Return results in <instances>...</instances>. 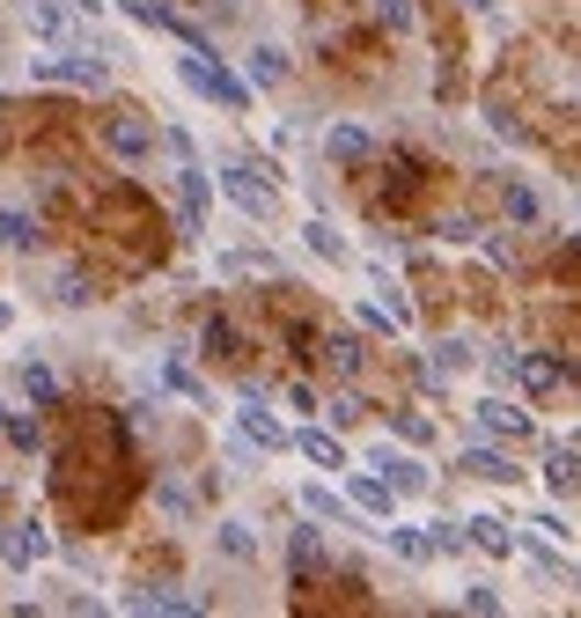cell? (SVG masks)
Masks as SVG:
<instances>
[{
    "instance_id": "6da1fadb",
    "label": "cell",
    "mask_w": 581,
    "mask_h": 618,
    "mask_svg": "<svg viewBox=\"0 0 581 618\" xmlns=\"http://www.w3.org/2000/svg\"><path fill=\"white\" fill-rule=\"evenodd\" d=\"M177 75H185V89H192V97H214L221 111H243V103H250V89L221 67L214 52H185V59H177Z\"/></svg>"
},
{
    "instance_id": "7a4b0ae2",
    "label": "cell",
    "mask_w": 581,
    "mask_h": 618,
    "mask_svg": "<svg viewBox=\"0 0 581 618\" xmlns=\"http://www.w3.org/2000/svg\"><path fill=\"white\" fill-rule=\"evenodd\" d=\"M30 75L67 81V89H103V59H89V52H74V45H52L45 59H30Z\"/></svg>"
},
{
    "instance_id": "3957f363",
    "label": "cell",
    "mask_w": 581,
    "mask_h": 618,
    "mask_svg": "<svg viewBox=\"0 0 581 618\" xmlns=\"http://www.w3.org/2000/svg\"><path fill=\"white\" fill-rule=\"evenodd\" d=\"M103 148L119 155V162H147V155H155V119H141V111H111V119H103Z\"/></svg>"
},
{
    "instance_id": "277c9868",
    "label": "cell",
    "mask_w": 581,
    "mask_h": 618,
    "mask_svg": "<svg viewBox=\"0 0 581 618\" xmlns=\"http://www.w3.org/2000/svg\"><path fill=\"white\" fill-rule=\"evenodd\" d=\"M221 192L236 199L250 222H266V214H272V177L258 170V162H228V170H221Z\"/></svg>"
},
{
    "instance_id": "5b68a950",
    "label": "cell",
    "mask_w": 581,
    "mask_h": 618,
    "mask_svg": "<svg viewBox=\"0 0 581 618\" xmlns=\"http://www.w3.org/2000/svg\"><path fill=\"white\" fill-rule=\"evenodd\" d=\"M368 471H383L390 494H427V464H420V457H405V449H383V442H376Z\"/></svg>"
},
{
    "instance_id": "8992f818",
    "label": "cell",
    "mask_w": 581,
    "mask_h": 618,
    "mask_svg": "<svg viewBox=\"0 0 581 618\" xmlns=\"http://www.w3.org/2000/svg\"><path fill=\"white\" fill-rule=\"evenodd\" d=\"M471 420H479L485 442H523V435H530V413H523V405H509V397H485Z\"/></svg>"
},
{
    "instance_id": "52a82bcc",
    "label": "cell",
    "mask_w": 581,
    "mask_h": 618,
    "mask_svg": "<svg viewBox=\"0 0 581 618\" xmlns=\"http://www.w3.org/2000/svg\"><path fill=\"white\" fill-rule=\"evenodd\" d=\"M243 442H258V449H288V427L266 413V391H258V383H243Z\"/></svg>"
},
{
    "instance_id": "ba28073f",
    "label": "cell",
    "mask_w": 581,
    "mask_h": 618,
    "mask_svg": "<svg viewBox=\"0 0 581 618\" xmlns=\"http://www.w3.org/2000/svg\"><path fill=\"white\" fill-rule=\"evenodd\" d=\"M509 369H515V383H523V391L530 397H545V391H559V383H567V361H552V353H509Z\"/></svg>"
},
{
    "instance_id": "9c48e42d",
    "label": "cell",
    "mask_w": 581,
    "mask_h": 618,
    "mask_svg": "<svg viewBox=\"0 0 581 618\" xmlns=\"http://www.w3.org/2000/svg\"><path fill=\"white\" fill-rule=\"evenodd\" d=\"M0 552H8L15 568H37V560H52V530L45 523H8V530H0Z\"/></svg>"
},
{
    "instance_id": "30bf717a",
    "label": "cell",
    "mask_w": 581,
    "mask_h": 618,
    "mask_svg": "<svg viewBox=\"0 0 581 618\" xmlns=\"http://www.w3.org/2000/svg\"><path fill=\"white\" fill-rule=\"evenodd\" d=\"M457 471H463V479H485V486H509V479H515V464H509V442H501V449H493V442L463 449V457H457Z\"/></svg>"
},
{
    "instance_id": "8fae6325",
    "label": "cell",
    "mask_w": 581,
    "mask_h": 618,
    "mask_svg": "<svg viewBox=\"0 0 581 618\" xmlns=\"http://www.w3.org/2000/svg\"><path fill=\"white\" fill-rule=\"evenodd\" d=\"M316 361H324V369H332V375H346V383H354V375L368 369V347H361V339H354V332H332V339L316 347Z\"/></svg>"
},
{
    "instance_id": "7c38bea8",
    "label": "cell",
    "mask_w": 581,
    "mask_h": 618,
    "mask_svg": "<svg viewBox=\"0 0 581 618\" xmlns=\"http://www.w3.org/2000/svg\"><path fill=\"white\" fill-rule=\"evenodd\" d=\"M288 81V52L280 45H250V59H243V89H280Z\"/></svg>"
},
{
    "instance_id": "4fadbf2b",
    "label": "cell",
    "mask_w": 581,
    "mask_h": 618,
    "mask_svg": "<svg viewBox=\"0 0 581 618\" xmlns=\"http://www.w3.org/2000/svg\"><path fill=\"white\" fill-rule=\"evenodd\" d=\"M199 347H206V361H236V353H243V332H236V317L206 310V324H199Z\"/></svg>"
},
{
    "instance_id": "5bb4252c",
    "label": "cell",
    "mask_w": 581,
    "mask_h": 618,
    "mask_svg": "<svg viewBox=\"0 0 581 618\" xmlns=\"http://www.w3.org/2000/svg\"><path fill=\"white\" fill-rule=\"evenodd\" d=\"M288 442L302 449L316 471H346V442H339V435H324V427H302V435H288Z\"/></svg>"
},
{
    "instance_id": "9a60e30c",
    "label": "cell",
    "mask_w": 581,
    "mask_h": 618,
    "mask_svg": "<svg viewBox=\"0 0 581 618\" xmlns=\"http://www.w3.org/2000/svg\"><path fill=\"white\" fill-rule=\"evenodd\" d=\"M324 155L354 170V162H368V155H376V141H368L361 125H332V133H324Z\"/></svg>"
},
{
    "instance_id": "2e32d148",
    "label": "cell",
    "mask_w": 581,
    "mask_h": 618,
    "mask_svg": "<svg viewBox=\"0 0 581 618\" xmlns=\"http://www.w3.org/2000/svg\"><path fill=\"white\" fill-rule=\"evenodd\" d=\"M23 15H30V30H37L45 45H67V37H74V23H67L59 0H23Z\"/></svg>"
},
{
    "instance_id": "e0dca14e",
    "label": "cell",
    "mask_w": 581,
    "mask_h": 618,
    "mask_svg": "<svg viewBox=\"0 0 581 618\" xmlns=\"http://www.w3.org/2000/svg\"><path fill=\"white\" fill-rule=\"evenodd\" d=\"M574 464H581V449H574V435H559V442H552V457H545V486H552L559 501L574 494Z\"/></svg>"
},
{
    "instance_id": "ac0fdd59",
    "label": "cell",
    "mask_w": 581,
    "mask_h": 618,
    "mask_svg": "<svg viewBox=\"0 0 581 618\" xmlns=\"http://www.w3.org/2000/svg\"><path fill=\"white\" fill-rule=\"evenodd\" d=\"M383 538H390V552H398V560H412V568H427V560H435V544H427V523H390Z\"/></svg>"
},
{
    "instance_id": "d6986e66",
    "label": "cell",
    "mask_w": 581,
    "mask_h": 618,
    "mask_svg": "<svg viewBox=\"0 0 581 618\" xmlns=\"http://www.w3.org/2000/svg\"><path fill=\"white\" fill-rule=\"evenodd\" d=\"M346 501H354L361 516H383V523H390V508H398V494H390L383 479H368V471H354V486H346Z\"/></svg>"
},
{
    "instance_id": "ffe728a7",
    "label": "cell",
    "mask_w": 581,
    "mask_h": 618,
    "mask_svg": "<svg viewBox=\"0 0 581 618\" xmlns=\"http://www.w3.org/2000/svg\"><path fill=\"white\" fill-rule=\"evenodd\" d=\"M463 544H479V552H501V560H509V552H515V530L501 516H471V523H463Z\"/></svg>"
},
{
    "instance_id": "44dd1931",
    "label": "cell",
    "mask_w": 581,
    "mask_h": 618,
    "mask_svg": "<svg viewBox=\"0 0 581 618\" xmlns=\"http://www.w3.org/2000/svg\"><path fill=\"white\" fill-rule=\"evenodd\" d=\"M125 611H177V618H192L199 596H185V589H133V596H125Z\"/></svg>"
},
{
    "instance_id": "7402d4cb",
    "label": "cell",
    "mask_w": 581,
    "mask_h": 618,
    "mask_svg": "<svg viewBox=\"0 0 581 618\" xmlns=\"http://www.w3.org/2000/svg\"><path fill=\"white\" fill-rule=\"evenodd\" d=\"M0 442L23 449V457H37V449H45V427L30 420V413H0Z\"/></svg>"
},
{
    "instance_id": "603a6c76",
    "label": "cell",
    "mask_w": 581,
    "mask_h": 618,
    "mask_svg": "<svg viewBox=\"0 0 581 618\" xmlns=\"http://www.w3.org/2000/svg\"><path fill=\"white\" fill-rule=\"evenodd\" d=\"M214 544L228 552V560H258V530H250L243 516H228V523H221V530H214Z\"/></svg>"
},
{
    "instance_id": "cb8c5ba5",
    "label": "cell",
    "mask_w": 581,
    "mask_h": 618,
    "mask_svg": "<svg viewBox=\"0 0 581 618\" xmlns=\"http://www.w3.org/2000/svg\"><path fill=\"white\" fill-rule=\"evenodd\" d=\"M302 244H310L316 258H332V266H339V258H346V236H339V228H332V222H324V214H316V222H302Z\"/></svg>"
},
{
    "instance_id": "d4e9b609",
    "label": "cell",
    "mask_w": 581,
    "mask_h": 618,
    "mask_svg": "<svg viewBox=\"0 0 581 618\" xmlns=\"http://www.w3.org/2000/svg\"><path fill=\"white\" fill-rule=\"evenodd\" d=\"M0 244H15V250H37V244H45V228H37V214H0Z\"/></svg>"
},
{
    "instance_id": "484cf974",
    "label": "cell",
    "mask_w": 581,
    "mask_h": 618,
    "mask_svg": "<svg viewBox=\"0 0 581 618\" xmlns=\"http://www.w3.org/2000/svg\"><path fill=\"white\" fill-rule=\"evenodd\" d=\"M302 516L310 523H346V501L324 494V486H302Z\"/></svg>"
},
{
    "instance_id": "4316f807",
    "label": "cell",
    "mask_w": 581,
    "mask_h": 618,
    "mask_svg": "<svg viewBox=\"0 0 581 618\" xmlns=\"http://www.w3.org/2000/svg\"><path fill=\"white\" fill-rule=\"evenodd\" d=\"M15 375H23V391L37 397V405H52V391H59V375H52L45 361H37V353H30V361H23V369H15Z\"/></svg>"
},
{
    "instance_id": "83f0119b",
    "label": "cell",
    "mask_w": 581,
    "mask_h": 618,
    "mask_svg": "<svg viewBox=\"0 0 581 618\" xmlns=\"http://www.w3.org/2000/svg\"><path fill=\"white\" fill-rule=\"evenodd\" d=\"M119 8H125V15H133L141 30H170V15H177L170 0H119Z\"/></svg>"
},
{
    "instance_id": "f1b7e54d",
    "label": "cell",
    "mask_w": 581,
    "mask_h": 618,
    "mask_svg": "<svg viewBox=\"0 0 581 618\" xmlns=\"http://www.w3.org/2000/svg\"><path fill=\"white\" fill-rule=\"evenodd\" d=\"M52 302H67V310H81V302H97V280H89V272H59V288H52Z\"/></svg>"
},
{
    "instance_id": "f546056e",
    "label": "cell",
    "mask_w": 581,
    "mask_h": 618,
    "mask_svg": "<svg viewBox=\"0 0 581 618\" xmlns=\"http://www.w3.org/2000/svg\"><path fill=\"white\" fill-rule=\"evenodd\" d=\"M288 552H294V574H316V568H324V538H316V530H294Z\"/></svg>"
},
{
    "instance_id": "4dcf8cb0",
    "label": "cell",
    "mask_w": 581,
    "mask_h": 618,
    "mask_svg": "<svg viewBox=\"0 0 581 618\" xmlns=\"http://www.w3.org/2000/svg\"><path fill=\"white\" fill-rule=\"evenodd\" d=\"M324 413H332V427H354V420H368V397H361V391H339Z\"/></svg>"
},
{
    "instance_id": "1f68e13d",
    "label": "cell",
    "mask_w": 581,
    "mask_h": 618,
    "mask_svg": "<svg viewBox=\"0 0 581 618\" xmlns=\"http://www.w3.org/2000/svg\"><path fill=\"white\" fill-rule=\"evenodd\" d=\"M376 23H383L390 37H405L412 30V0H376Z\"/></svg>"
},
{
    "instance_id": "d6a6232c",
    "label": "cell",
    "mask_w": 581,
    "mask_h": 618,
    "mask_svg": "<svg viewBox=\"0 0 581 618\" xmlns=\"http://www.w3.org/2000/svg\"><path fill=\"white\" fill-rule=\"evenodd\" d=\"M390 427H398V435H405L412 449H427V442H435V420H427V413H398Z\"/></svg>"
},
{
    "instance_id": "836d02e7",
    "label": "cell",
    "mask_w": 581,
    "mask_h": 618,
    "mask_svg": "<svg viewBox=\"0 0 581 618\" xmlns=\"http://www.w3.org/2000/svg\"><path fill=\"white\" fill-rule=\"evenodd\" d=\"M435 236H442V244H479V222H471V214H442Z\"/></svg>"
},
{
    "instance_id": "e575fe53",
    "label": "cell",
    "mask_w": 581,
    "mask_h": 618,
    "mask_svg": "<svg viewBox=\"0 0 581 618\" xmlns=\"http://www.w3.org/2000/svg\"><path fill=\"white\" fill-rule=\"evenodd\" d=\"M463 611L493 618V611H501V589H485V582H471V589H463Z\"/></svg>"
},
{
    "instance_id": "d590c367",
    "label": "cell",
    "mask_w": 581,
    "mask_h": 618,
    "mask_svg": "<svg viewBox=\"0 0 581 618\" xmlns=\"http://www.w3.org/2000/svg\"><path fill=\"white\" fill-rule=\"evenodd\" d=\"M435 353H442V361H435L442 375H457V369H471V347H463V339H442Z\"/></svg>"
},
{
    "instance_id": "8d00e7d4",
    "label": "cell",
    "mask_w": 581,
    "mask_h": 618,
    "mask_svg": "<svg viewBox=\"0 0 581 618\" xmlns=\"http://www.w3.org/2000/svg\"><path fill=\"white\" fill-rule=\"evenodd\" d=\"M427 544L435 552H463V523H427Z\"/></svg>"
},
{
    "instance_id": "74e56055",
    "label": "cell",
    "mask_w": 581,
    "mask_h": 618,
    "mask_svg": "<svg viewBox=\"0 0 581 618\" xmlns=\"http://www.w3.org/2000/svg\"><path fill=\"white\" fill-rule=\"evenodd\" d=\"M501 206H509L515 222H537V199H530V192H523V184H509V192H501Z\"/></svg>"
},
{
    "instance_id": "f35d334b",
    "label": "cell",
    "mask_w": 581,
    "mask_h": 618,
    "mask_svg": "<svg viewBox=\"0 0 581 618\" xmlns=\"http://www.w3.org/2000/svg\"><path fill=\"white\" fill-rule=\"evenodd\" d=\"M74 8H89V15H97V8H103V0H74Z\"/></svg>"
},
{
    "instance_id": "ab89813d",
    "label": "cell",
    "mask_w": 581,
    "mask_h": 618,
    "mask_svg": "<svg viewBox=\"0 0 581 618\" xmlns=\"http://www.w3.org/2000/svg\"><path fill=\"white\" fill-rule=\"evenodd\" d=\"M0 413H8V405H0Z\"/></svg>"
}]
</instances>
